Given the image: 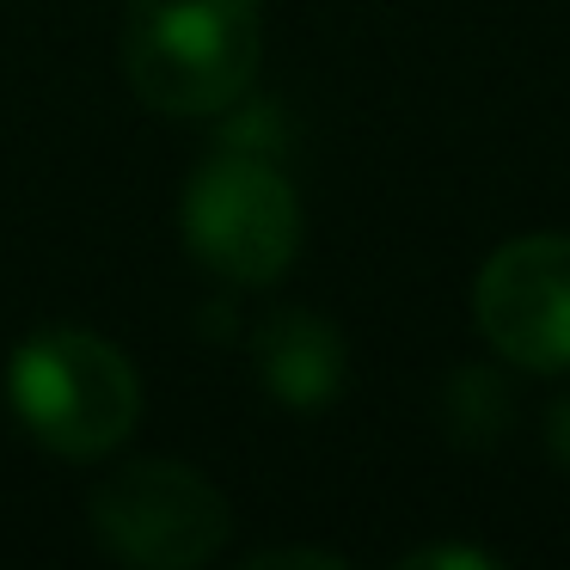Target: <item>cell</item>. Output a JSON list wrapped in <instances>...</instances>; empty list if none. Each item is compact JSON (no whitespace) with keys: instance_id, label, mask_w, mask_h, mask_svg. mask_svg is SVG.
Returning a JSON list of instances; mask_svg holds the SVG:
<instances>
[{"instance_id":"cell-5","label":"cell","mask_w":570,"mask_h":570,"mask_svg":"<svg viewBox=\"0 0 570 570\" xmlns=\"http://www.w3.org/2000/svg\"><path fill=\"white\" fill-rule=\"evenodd\" d=\"M472 320L503 362L528 374L570 368V234H521L497 246L472 288Z\"/></svg>"},{"instance_id":"cell-7","label":"cell","mask_w":570,"mask_h":570,"mask_svg":"<svg viewBox=\"0 0 570 570\" xmlns=\"http://www.w3.org/2000/svg\"><path fill=\"white\" fill-rule=\"evenodd\" d=\"M442 423L454 442L466 448H491L509 435V423H515V399H509L503 374L491 368H460L454 381H448L442 393Z\"/></svg>"},{"instance_id":"cell-9","label":"cell","mask_w":570,"mask_h":570,"mask_svg":"<svg viewBox=\"0 0 570 570\" xmlns=\"http://www.w3.org/2000/svg\"><path fill=\"white\" fill-rule=\"evenodd\" d=\"M246 564H258V570H271V564H313V570H344V558H332V552H307V546H271V552H252Z\"/></svg>"},{"instance_id":"cell-10","label":"cell","mask_w":570,"mask_h":570,"mask_svg":"<svg viewBox=\"0 0 570 570\" xmlns=\"http://www.w3.org/2000/svg\"><path fill=\"white\" fill-rule=\"evenodd\" d=\"M546 448H552V460L570 472V399H558V405L546 411Z\"/></svg>"},{"instance_id":"cell-1","label":"cell","mask_w":570,"mask_h":570,"mask_svg":"<svg viewBox=\"0 0 570 570\" xmlns=\"http://www.w3.org/2000/svg\"><path fill=\"white\" fill-rule=\"evenodd\" d=\"M258 0H129V87L166 117H215L239 105L258 80Z\"/></svg>"},{"instance_id":"cell-6","label":"cell","mask_w":570,"mask_h":570,"mask_svg":"<svg viewBox=\"0 0 570 570\" xmlns=\"http://www.w3.org/2000/svg\"><path fill=\"white\" fill-rule=\"evenodd\" d=\"M252 368H258L264 393L276 405H295V411H313L325 399H337L344 386V337L307 307H288V313H271L252 337Z\"/></svg>"},{"instance_id":"cell-8","label":"cell","mask_w":570,"mask_h":570,"mask_svg":"<svg viewBox=\"0 0 570 570\" xmlns=\"http://www.w3.org/2000/svg\"><path fill=\"white\" fill-rule=\"evenodd\" d=\"M430 564L497 570V552H479V546H417V552H405V570H430Z\"/></svg>"},{"instance_id":"cell-2","label":"cell","mask_w":570,"mask_h":570,"mask_svg":"<svg viewBox=\"0 0 570 570\" xmlns=\"http://www.w3.org/2000/svg\"><path fill=\"white\" fill-rule=\"evenodd\" d=\"M7 405L38 448L62 460H99L136 430L141 381L136 362L99 332L43 325L7 362Z\"/></svg>"},{"instance_id":"cell-4","label":"cell","mask_w":570,"mask_h":570,"mask_svg":"<svg viewBox=\"0 0 570 570\" xmlns=\"http://www.w3.org/2000/svg\"><path fill=\"white\" fill-rule=\"evenodd\" d=\"M92 533L111 558L141 570H197L234 533L227 497L178 460H136L92 491Z\"/></svg>"},{"instance_id":"cell-3","label":"cell","mask_w":570,"mask_h":570,"mask_svg":"<svg viewBox=\"0 0 570 570\" xmlns=\"http://www.w3.org/2000/svg\"><path fill=\"white\" fill-rule=\"evenodd\" d=\"M185 246L227 283L264 288L301 252V197L271 160L252 148H227L185 190Z\"/></svg>"}]
</instances>
